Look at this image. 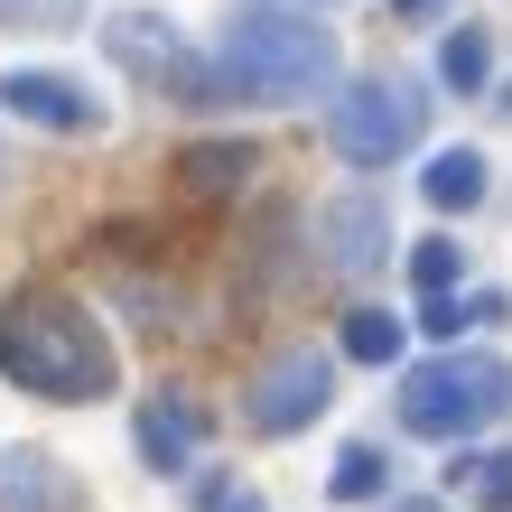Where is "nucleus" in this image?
Returning a JSON list of instances; mask_svg holds the SVG:
<instances>
[{
    "label": "nucleus",
    "mask_w": 512,
    "mask_h": 512,
    "mask_svg": "<svg viewBox=\"0 0 512 512\" xmlns=\"http://www.w3.org/2000/svg\"><path fill=\"white\" fill-rule=\"evenodd\" d=\"M317 410H336V364H326L317 345H298V354H280V364H261L252 391H243V419H252L261 438L308 429Z\"/></svg>",
    "instance_id": "nucleus-6"
},
{
    "label": "nucleus",
    "mask_w": 512,
    "mask_h": 512,
    "mask_svg": "<svg viewBox=\"0 0 512 512\" xmlns=\"http://www.w3.org/2000/svg\"><path fill=\"white\" fill-rule=\"evenodd\" d=\"M438 75L457 84V94H475V84L494 75V47H485V28H457V38L438 47Z\"/></svg>",
    "instance_id": "nucleus-14"
},
{
    "label": "nucleus",
    "mask_w": 512,
    "mask_h": 512,
    "mask_svg": "<svg viewBox=\"0 0 512 512\" xmlns=\"http://www.w3.org/2000/svg\"><path fill=\"white\" fill-rule=\"evenodd\" d=\"M447 475H457V494H466L475 512H512V447H485V457H457Z\"/></svg>",
    "instance_id": "nucleus-12"
},
{
    "label": "nucleus",
    "mask_w": 512,
    "mask_h": 512,
    "mask_svg": "<svg viewBox=\"0 0 512 512\" xmlns=\"http://www.w3.org/2000/svg\"><path fill=\"white\" fill-rule=\"evenodd\" d=\"M196 512H270L243 475H196Z\"/></svg>",
    "instance_id": "nucleus-18"
},
{
    "label": "nucleus",
    "mask_w": 512,
    "mask_h": 512,
    "mask_svg": "<svg viewBox=\"0 0 512 512\" xmlns=\"http://www.w3.org/2000/svg\"><path fill=\"white\" fill-rule=\"evenodd\" d=\"M243 140H215V149H187V159H177V177H187V196H233L243 187Z\"/></svg>",
    "instance_id": "nucleus-13"
},
{
    "label": "nucleus",
    "mask_w": 512,
    "mask_h": 512,
    "mask_svg": "<svg viewBox=\"0 0 512 512\" xmlns=\"http://www.w3.org/2000/svg\"><path fill=\"white\" fill-rule=\"evenodd\" d=\"M298 10H326V0H298Z\"/></svg>",
    "instance_id": "nucleus-23"
},
{
    "label": "nucleus",
    "mask_w": 512,
    "mask_h": 512,
    "mask_svg": "<svg viewBox=\"0 0 512 512\" xmlns=\"http://www.w3.org/2000/svg\"><path fill=\"white\" fill-rule=\"evenodd\" d=\"M391 10H401V19H438L447 0H391Z\"/></svg>",
    "instance_id": "nucleus-21"
},
{
    "label": "nucleus",
    "mask_w": 512,
    "mask_h": 512,
    "mask_svg": "<svg viewBox=\"0 0 512 512\" xmlns=\"http://www.w3.org/2000/svg\"><path fill=\"white\" fill-rule=\"evenodd\" d=\"M224 84L252 103H317L336 84V38L317 28V10H243L224 38Z\"/></svg>",
    "instance_id": "nucleus-2"
},
{
    "label": "nucleus",
    "mask_w": 512,
    "mask_h": 512,
    "mask_svg": "<svg viewBox=\"0 0 512 512\" xmlns=\"http://www.w3.org/2000/svg\"><path fill=\"white\" fill-rule=\"evenodd\" d=\"M429 131V103H419V84L382 75V84H354L345 103H326V140H336V159L354 168H391L401 149H419Z\"/></svg>",
    "instance_id": "nucleus-4"
},
{
    "label": "nucleus",
    "mask_w": 512,
    "mask_h": 512,
    "mask_svg": "<svg viewBox=\"0 0 512 512\" xmlns=\"http://www.w3.org/2000/svg\"><path fill=\"white\" fill-rule=\"evenodd\" d=\"M0 373L38 401H103L112 391V345L103 326L56 289H10L0 298Z\"/></svg>",
    "instance_id": "nucleus-1"
},
{
    "label": "nucleus",
    "mask_w": 512,
    "mask_h": 512,
    "mask_svg": "<svg viewBox=\"0 0 512 512\" xmlns=\"http://www.w3.org/2000/svg\"><path fill=\"white\" fill-rule=\"evenodd\" d=\"M103 47H112V66H131L149 84V94H177V103H215L224 94V75L187 66V47H177V28L159 10H122V19L103 28Z\"/></svg>",
    "instance_id": "nucleus-5"
},
{
    "label": "nucleus",
    "mask_w": 512,
    "mask_h": 512,
    "mask_svg": "<svg viewBox=\"0 0 512 512\" xmlns=\"http://www.w3.org/2000/svg\"><path fill=\"white\" fill-rule=\"evenodd\" d=\"M391 512H438V503H429V494H401V503H391Z\"/></svg>",
    "instance_id": "nucleus-22"
},
{
    "label": "nucleus",
    "mask_w": 512,
    "mask_h": 512,
    "mask_svg": "<svg viewBox=\"0 0 512 512\" xmlns=\"http://www.w3.org/2000/svg\"><path fill=\"white\" fill-rule=\"evenodd\" d=\"M512 401V373L494 354H438V364L401 373V429L410 438H466Z\"/></svg>",
    "instance_id": "nucleus-3"
},
{
    "label": "nucleus",
    "mask_w": 512,
    "mask_h": 512,
    "mask_svg": "<svg viewBox=\"0 0 512 512\" xmlns=\"http://www.w3.org/2000/svg\"><path fill=\"white\" fill-rule=\"evenodd\" d=\"M0 512H84V494L47 447H0Z\"/></svg>",
    "instance_id": "nucleus-8"
},
{
    "label": "nucleus",
    "mask_w": 512,
    "mask_h": 512,
    "mask_svg": "<svg viewBox=\"0 0 512 512\" xmlns=\"http://www.w3.org/2000/svg\"><path fill=\"white\" fill-rule=\"evenodd\" d=\"M391 485V457H382V447H345V457H336V503H373Z\"/></svg>",
    "instance_id": "nucleus-15"
},
{
    "label": "nucleus",
    "mask_w": 512,
    "mask_h": 512,
    "mask_svg": "<svg viewBox=\"0 0 512 512\" xmlns=\"http://www.w3.org/2000/svg\"><path fill=\"white\" fill-rule=\"evenodd\" d=\"M410 280H419V298H447V289H457V243H419Z\"/></svg>",
    "instance_id": "nucleus-17"
},
{
    "label": "nucleus",
    "mask_w": 512,
    "mask_h": 512,
    "mask_svg": "<svg viewBox=\"0 0 512 512\" xmlns=\"http://www.w3.org/2000/svg\"><path fill=\"white\" fill-rule=\"evenodd\" d=\"M0 103H10L19 122H38V131H94L103 122L94 94L66 84V75H0Z\"/></svg>",
    "instance_id": "nucleus-9"
},
{
    "label": "nucleus",
    "mask_w": 512,
    "mask_h": 512,
    "mask_svg": "<svg viewBox=\"0 0 512 512\" xmlns=\"http://www.w3.org/2000/svg\"><path fill=\"white\" fill-rule=\"evenodd\" d=\"M345 354L354 364H391V354H401V326H391L382 308H354L345 317Z\"/></svg>",
    "instance_id": "nucleus-16"
},
{
    "label": "nucleus",
    "mask_w": 512,
    "mask_h": 512,
    "mask_svg": "<svg viewBox=\"0 0 512 512\" xmlns=\"http://www.w3.org/2000/svg\"><path fill=\"white\" fill-rule=\"evenodd\" d=\"M419 187H429L438 215H457V205H485V159H475V149H438Z\"/></svg>",
    "instance_id": "nucleus-11"
},
{
    "label": "nucleus",
    "mask_w": 512,
    "mask_h": 512,
    "mask_svg": "<svg viewBox=\"0 0 512 512\" xmlns=\"http://www.w3.org/2000/svg\"><path fill=\"white\" fill-rule=\"evenodd\" d=\"M317 252H326V270H345V280H364V270H382L391 261V215L373 196H336L317 215Z\"/></svg>",
    "instance_id": "nucleus-7"
},
{
    "label": "nucleus",
    "mask_w": 512,
    "mask_h": 512,
    "mask_svg": "<svg viewBox=\"0 0 512 512\" xmlns=\"http://www.w3.org/2000/svg\"><path fill=\"white\" fill-rule=\"evenodd\" d=\"M84 0H0V28H75Z\"/></svg>",
    "instance_id": "nucleus-19"
},
{
    "label": "nucleus",
    "mask_w": 512,
    "mask_h": 512,
    "mask_svg": "<svg viewBox=\"0 0 512 512\" xmlns=\"http://www.w3.org/2000/svg\"><path fill=\"white\" fill-rule=\"evenodd\" d=\"M419 326H429V336H466V317H457V298H429V308H419Z\"/></svg>",
    "instance_id": "nucleus-20"
},
{
    "label": "nucleus",
    "mask_w": 512,
    "mask_h": 512,
    "mask_svg": "<svg viewBox=\"0 0 512 512\" xmlns=\"http://www.w3.org/2000/svg\"><path fill=\"white\" fill-rule=\"evenodd\" d=\"M131 438H140V457L159 466V475H187L196 438H205V419L177 401V391H149V401H140V419H131Z\"/></svg>",
    "instance_id": "nucleus-10"
}]
</instances>
